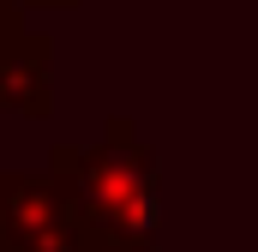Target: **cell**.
<instances>
[{
	"instance_id": "5b68a950",
	"label": "cell",
	"mask_w": 258,
	"mask_h": 252,
	"mask_svg": "<svg viewBox=\"0 0 258 252\" xmlns=\"http://www.w3.org/2000/svg\"><path fill=\"white\" fill-rule=\"evenodd\" d=\"M18 24H24V18H18V12H6V6H0V36H6V30H18Z\"/></svg>"
},
{
	"instance_id": "3957f363",
	"label": "cell",
	"mask_w": 258,
	"mask_h": 252,
	"mask_svg": "<svg viewBox=\"0 0 258 252\" xmlns=\"http://www.w3.org/2000/svg\"><path fill=\"white\" fill-rule=\"evenodd\" d=\"M54 42L30 24L0 36V114L54 120Z\"/></svg>"
},
{
	"instance_id": "8992f818",
	"label": "cell",
	"mask_w": 258,
	"mask_h": 252,
	"mask_svg": "<svg viewBox=\"0 0 258 252\" xmlns=\"http://www.w3.org/2000/svg\"><path fill=\"white\" fill-rule=\"evenodd\" d=\"M0 252H6V240H0Z\"/></svg>"
},
{
	"instance_id": "6da1fadb",
	"label": "cell",
	"mask_w": 258,
	"mask_h": 252,
	"mask_svg": "<svg viewBox=\"0 0 258 252\" xmlns=\"http://www.w3.org/2000/svg\"><path fill=\"white\" fill-rule=\"evenodd\" d=\"M48 174L66 186L84 252H156L162 246V168L126 114L102 126L96 144H60Z\"/></svg>"
},
{
	"instance_id": "7a4b0ae2",
	"label": "cell",
	"mask_w": 258,
	"mask_h": 252,
	"mask_svg": "<svg viewBox=\"0 0 258 252\" xmlns=\"http://www.w3.org/2000/svg\"><path fill=\"white\" fill-rule=\"evenodd\" d=\"M0 240H6V252H84L66 186L48 168L0 174Z\"/></svg>"
},
{
	"instance_id": "277c9868",
	"label": "cell",
	"mask_w": 258,
	"mask_h": 252,
	"mask_svg": "<svg viewBox=\"0 0 258 252\" xmlns=\"http://www.w3.org/2000/svg\"><path fill=\"white\" fill-rule=\"evenodd\" d=\"M6 12H18V18H30V12H72L78 0H0Z\"/></svg>"
}]
</instances>
